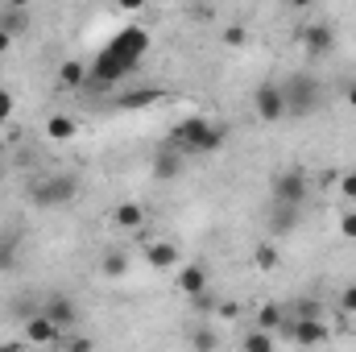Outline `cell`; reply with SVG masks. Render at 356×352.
Instances as JSON below:
<instances>
[{
    "mask_svg": "<svg viewBox=\"0 0 356 352\" xmlns=\"http://www.w3.org/2000/svg\"><path fill=\"white\" fill-rule=\"evenodd\" d=\"M207 286H211V273H207V265H199V262L178 265V294L195 298V294H203Z\"/></svg>",
    "mask_w": 356,
    "mask_h": 352,
    "instance_id": "obj_12",
    "label": "cell"
},
{
    "mask_svg": "<svg viewBox=\"0 0 356 352\" xmlns=\"http://www.w3.org/2000/svg\"><path fill=\"white\" fill-rule=\"evenodd\" d=\"M13 108H17V104H13V91L0 88V125H8V120H13Z\"/></svg>",
    "mask_w": 356,
    "mask_h": 352,
    "instance_id": "obj_29",
    "label": "cell"
},
{
    "mask_svg": "<svg viewBox=\"0 0 356 352\" xmlns=\"http://www.w3.org/2000/svg\"><path fill=\"white\" fill-rule=\"evenodd\" d=\"M116 4H120L124 13H145V8H149V0H116Z\"/></svg>",
    "mask_w": 356,
    "mask_h": 352,
    "instance_id": "obj_32",
    "label": "cell"
},
{
    "mask_svg": "<svg viewBox=\"0 0 356 352\" xmlns=\"http://www.w3.org/2000/svg\"><path fill=\"white\" fill-rule=\"evenodd\" d=\"M298 42H302V50H307V58H315V63L336 54V29H332L327 21H311V25H302Z\"/></svg>",
    "mask_w": 356,
    "mask_h": 352,
    "instance_id": "obj_7",
    "label": "cell"
},
{
    "mask_svg": "<svg viewBox=\"0 0 356 352\" xmlns=\"http://www.w3.org/2000/svg\"><path fill=\"white\" fill-rule=\"evenodd\" d=\"M290 315H294V319H323V307H319V303H298Z\"/></svg>",
    "mask_w": 356,
    "mask_h": 352,
    "instance_id": "obj_26",
    "label": "cell"
},
{
    "mask_svg": "<svg viewBox=\"0 0 356 352\" xmlns=\"http://www.w3.org/2000/svg\"><path fill=\"white\" fill-rule=\"evenodd\" d=\"M0 29H4V33H13V38H21V33L29 29V13H25V8H8V4H4V8H0Z\"/></svg>",
    "mask_w": 356,
    "mask_h": 352,
    "instance_id": "obj_20",
    "label": "cell"
},
{
    "mask_svg": "<svg viewBox=\"0 0 356 352\" xmlns=\"http://www.w3.org/2000/svg\"><path fill=\"white\" fill-rule=\"evenodd\" d=\"M286 328H290V340L294 344H323L327 340L323 319H286Z\"/></svg>",
    "mask_w": 356,
    "mask_h": 352,
    "instance_id": "obj_15",
    "label": "cell"
},
{
    "mask_svg": "<svg viewBox=\"0 0 356 352\" xmlns=\"http://www.w3.org/2000/svg\"><path fill=\"white\" fill-rule=\"evenodd\" d=\"M166 99V91L162 88H129L116 95V108L120 112H141V108H154V104H162Z\"/></svg>",
    "mask_w": 356,
    "mask_h": 352,
    "instance_id": "obj_13",
    "label": "cell"
},
{
    "mask_svg": "<svg viewBox=\"0 0 356 352\" xmlns=\"http://www.w3.org/2000/svg\"><path fill=\"white\" fill-rule=\"evenodd\" d=\"M99 269H104L108 278H124V273H129V253H124V249H108L104 262H99Z\"/></svg>",
    "mask_w": 356,
    "mask_h": 352,
    "instance_id": "obj_23",
    "label": "cell"
},
{
    "mask_svg": "<svg viewBox=\"0 0 356 352\" xmlns=\"http://www.w3.org/2000/svg\"><path fill=\"white\" fill-rule=\"evenodd\" d=\"M253 265H257L261 273H273V269H277V249H273V245H257V253H253Z\"/></svg>",
    "mask_w": 356,
    "mask_h": 352,
    "instance_id": "obj_24",
    "label": "cell"
},
{
    "mask_svg": "<svg viewBox=\"0 0 356 352\" xmlns=\"http://www.w3.org/2000/svg\"><path fill=\"white\" fill-rule=\"evenodd\" d=\"M0 175H4V162H0Z\"/></svg>",
    "mask_w": 356,
    "mask_h": 352,
    "instance_id": "obj_37",
    "label": "cell"
},
{
    "mask_svg": "<svg viewBox=\"0 0 356 352\" xmlns=\"http://www.w3.org/2000/svg\"><path fill=\"white\" fill-rule=\"evenodd\" d=\"M88 75H91V67H83L79 58H67V63L58 67V88L63 91H83L88 88Z\"/></svg>",
    "mask_w": 356,
    "mask_h": 352,
    "instance_id": "obj_17",
    "label": "cell"
},
{
    "mask_svg": "<svg viewBox=\"0 0 356 352\" xmlns=\"http://www.w3.org/2000/svg\"><path fill=\"white\" fill-rule=\"evenodd\" d=\"M340 311L356 319V282H348V286H344V294H340Z\"/></svg>",
    "mask_w": 356,
    "mask_h": 352,
    "instance_id": "obj_28",
    "label": "cell"
},
{
    "mask_svg": "<svg viewBox=\"0 0 356 352\" xmlns=\"http://www.w3.org/2000/svg\"><path fill=\"white\" fill-rule=\"evenodd\" d=\"M8 8H29V0H4Z\"/></svg>",
    "mask_w": 356,
    "mask_h": 352,
    "instance_id": "obj_36",
    "label": "cell"
},
{
    "mask_svg": "<svg viewBox=\"0 0 356 352\" xmlns=\"http://www.w3.org/2000/svg\"><path fill=\"white\" fill-rule=\"evenodd\" d=\"M75 195H79V175H46L29 186V203H33L38 211L67 207Z\"/></svg>",
    "mask_w": 356,
    "mask_h": 352,
    "instance_id": "obj_4",
    "label": "cell"
},
{
    "mask_svg": "<svg viewBox=\"0 0 356 352\" xmlns=\"http://www.w3.org/2000/svg\"><path fill=\"white\" fill-rule=\"evenodd\" d=\"M286 8H315V0H282Z\"/></svg>",
    "mask_w": 356,
    "mask_h": 352,
    "instance_id": "obj_35",
    "label": "cell"
},
{
    "mask_svg": "<svg viewBox=\"0 0 356 352\" xmlns=\"http://www.w3.org/2000/svg\"><path fill=\"white\" fill-rule=\"evenodd\" d=\"M344 104L356 108V79H353V83H344Z\"/></svg>",
    "mask_w": 356,
    "mask_h": 352,
    "instance_id": "obj_33",
    "label": "cell"
},
{
    "mask_svg": "<svg viewBox=\"0 0 356 352\" xmlns=\"http://www.w3.org/2000/svg\"><path fill=\"white\" fill-rule=\"evenodd\" d=\"M224 46H232V50H241V46H249V29H245L241 21H232V25L224 29Z\"/></svg>",
    "mask_w": 356,
    "mask_h": 352,
    "instance_id": "obj_25",
    "label": "cell"
},
{
    "mask_svg": "<svg viewBox=\"0 0 356 352\" xmlns=\"http://www.w3.org/2000/svg\"><path fill=\"white\" fill-rule=\"evenodd\" d=\"M46 137L58 141V145H63V141H75V137H79V120H75L71 112H54V116L46 120Z\"/></svg>",
    "mask_w": 356,
    "mask_h": 352,
    "instance_id": "obj_16",
    "label": "cell"
},
{
    "mask_svg": "<svg viewBox=\"0 0 356 352\" xmlns=\"http://www.w3.org/2000/svg\"><path fill=\"white\" fill-rule=\"evenodd\" d=\"M191 344H195V349H216V344H220V336H216L211 328H199V332L191 336Z\"/></svg>",
    "mask_w": 356,
    "mask_h": 352,
    "instance_id": "obj_27",
    "label": "cell"
},
{
    "mask_svg": "<svg viewBox=\"0 0 356 352\" xmlns=\"http://www.w3.org/2000/svg\"><path fill=\"white\" fill-rule=\"evenodd\" d=\"M286 319H290V311H286V307H277V303H266V307L257 311V328H269V332L286 328Z\"/></svg>",
    "mask_w": 356,
    "mask_h": 352,
    "instance_id": "obj_21",
    "label": "cell"
},
{
    "mask_svg": "<svg viewBox=\"0 0 356 352\" xmlns=\"http://www.w3.org/2000/svg\"><path fill=\"white\" fill-rule=\"evenodd\" d=\"M282 88H286V116H298V120H302V116L319 112V104H323V83H319L311 71L286 75Z\"/></svg>",
    "mask_w": 356,
    "mask_h": 352,
    "instance_id": "obj_3",
    "label": "cell"
},
{
    "mask_svg": "<svg viewBox=\"0 0 356 352\" xmlns=\"http://www.w3.org/2000/svg\"><path fill=\"white\" fill-rule=\"evenodd\" d=\"M145 220H149V211H145L137 199H124V203H116V207H112V224H116V228H124V232H137Z\"/></svg>",
    "mask_w": 356,
    "mask_h": 352,
    "instance_id": "obj_14",
    "label": "cell"
},
{
    "mask_svg": "<svg viewBox=\"0 0 356 352\" xmlns=\"http://www.w3.org/2000/svg\"><path fill=\"white\" fill-rule=\"evenodd\" d=\"M311 195V178L302 170H277L269 178V203H307Z\"/></svg>",
    "mask_w": 356,
    "mask_h": 352,
    "instance_id": "obj_6",
    "label": "cell"
},
{
    "mask_svg": "<svg viewBox=\"0 0 356 352\" xmlns=\"http://www.w3.org/2000/svg\"><path fill=\"white\" fill-rule=\"evenodd\" d=\"M145 54H149V29H145V25H120V29L99 46L83 91L120 88L129 75H137V67L145 63Z\"/></svg>",
    "mask_w": 356,
    "mask_h": 352,
    "instance_id": "obj_1",
    "label": "cell"
},
{
    "mask_svg": "<svg viewBox=\"0 0 356 352\" xmlns=\"http://www.w3.org/2000/svg\"><path fill=\"white\" fill-rule=\"evenodd\" d=\"M145 262L154 265V269H178V245H170V241L145 245Z\"/></svg>",
    "mask_w": 356,
    "mask_h": 352,
    "instance_id": "obj_18",
    "label": "cell"
},
{
    "mask_svg": "<svg viewBox=\"0 0 356 352\" xmlns=\"http://www.w3.org/2000/svg\"><path fill=\"white\" fill-rule=\"evenodd\" d=\"M245 352H269V349H277V336L269 332V328H257V332H245Z\"/></svg>",
    "mask_w": 356,
    "mask_h": 352,
    "instance_id": "obj_22",
    "label": "cell"
},
{
    "mask_svg": "<svg viewBox=\"0 0 356 352\" xmlns=\"http://www.w3.org/2000/svg\"><path fill=\"white\" fill-rule=\"evenodd\" d=\"M340 232H344L348 241H356V211H348V216L340 220Z\"/></svg>",
    "mask_w": 356,
    "mask_h": 352,
    "instance_id": "obj_30",
    "label": "cell"
},
{
    "mask_svg": "<svg viewBox=\"0 0 356 352\" xmlns=\"http://www.w3.org/2000/svg\"><path fill=\"white\" fill-rule=\"evenodd\" d=\"M38 311H42L46 319H54V323H58L63 332H71V328H75V323L83 319V311H79V303H75V298H67V294H46Z\"/></svg>",
    "mask_w": 356,
    "mask_h": 352,
    "instance_id": "obj_9",
    "label": "cell"
},
{
    "mask_svg": "<svg viewBox=\"0 0 356 352\" xmlns=\"http://www.w3.org/2000/svg\"><path fill=\"white\" fill-rule=\"evenodd\" d=\"M298 220H302V203H269V232L273 237L294 232Z\"/></svg>",
    "mask_w": 356,
    "mask_h": 352,
    "instance_id": "obj_10",
    "label": "cell"
},
{
    "mask_svg": "<svg viewBox=\"0 0 356 352\" xmlns=\"http://www.w3.org/2000/svg\"><path fill=\"white\" fill-rule=\"evenodd\" d=\"M182 170H186V154L178 150V145L170 141V137H166V141H162V145L154 150V162H149V175L158 178V182H175V178L182 175Z\"/></svg>",
    "mask_w": 356,
    "mask_h": 352,
    "instance_id": "obj_8",
    "label": "cell"
},
{
    "mask_svg": "<svg viewBox=\"0 0 356 352\" xmlns=\"http://www.w3.org/2000/svg\"><path fill=\"white\" fill-rule=\"evenodd\" d=\"M340 195H344V199H356V175L340 178Z\"/></svg>",
    "mask_w": 356,
    "mask_h": 352,
    "instance_id": "obj_31",
    "label": "cell"
},
{
    "mask_svg": "<svg viewBox=\"0 0 356 352\" xmlns=\"http://www.w3.org/2000/svg\"><path fill=\"white\" fill-rule=\"evenodd\" d=\"M253 112H257L261 125L286 120V88H282L277 79H261V83L253 88Z\"/></svg>",
    "mask_w": 356,
    "mask_h": 352,
    "instance_id": "obj_5",
    "label": "cell"
},
{
    "mask_svg": "<svg viewBox=\"0 0 356 352\" xmlns=\"http://www.w3.org/2000/svg\"><path fill=\"white\" fill-rule=\"evenodd\" d=\"M170 141H175L186 158H211V154L224 150V129L211 116H199L195 112V116H182L175 129H170Z\"/></svg>",
    "mask_w": 356,
    "mask_h": 352,
    "instance_id": "obj_2",
    "label": "cell"
},
{
    "mask_svg": "<svg viewBox=\"0 0 356 352\" xmlns=\"http://www.w3.org/2000/svg\"><path fill=\"white\" fill-rule=\"evenodd\" d=\"M21 265V237L17 232H4L0 237V273H13Z\"/></svg>",
    "mask_w": 356,
    "mask_h": 352,
    "instance_id": "obj_19",
    "label": "cell"
},
{
    "mask_svg": "<svg viewBox=\"0 0 356 352\" xmlns=\"http://www.w3.org/2000/svg\"><path fill=\"white\" fill-rule=\"evenodd\" d=\"M25 340H29V344H63V328L38 311V315L25 319Z\"/></svg>",
    "mask_w": 356,
    "mask_h": 352,
    "instance_id": "obj_11",
    "label": "cell"
},
{
    "mask_svg": "<svg viewBox=\"0 0 356 352\" xmlns=\"http://www.w3.org/2000/svg\"><path fill=\"white\" fill-rule=\"evenodd\" d=\"M8 50H13V33H4V29H0V54H8Z\"/></svg>",
    "mask_w": 356,
    "mask_h": 352,
    "instance_id": "obj_34",
    "label": "cell"
}]
</instances>
